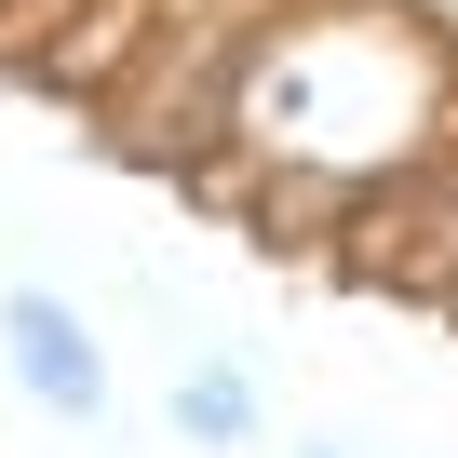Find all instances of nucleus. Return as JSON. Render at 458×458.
I'll use <instances>...</instances> for the list:
<instances>
[{"instance_id": "1", "label": "nucleus", "mask_w": 458, "mask_h": 458, "mask_svg": "<svg viewBox=\"0 0 458 458\" xmlns=\"http://www.w3.org/2000/svg\"><path fill=\"white\" fill-rule=\"evenodd\" d=\"M0 351H14V391H28L41 418H68V431L108 418V351H95V324H81L68 297L14 284V297H0Z\"/></svg>"}, {"instance_id": "2", "label": "nucleus", "mask_w": 458, "mask_h": 458, "mask_svg": "<svg viewBox=\"0 0 458 458\" xmlns=\"http://www.w3.org/2000/svg\"><path fill=\"white\" fill-rule=\"evenodd\" d=\"M162 431H175V445H202V458H243V445L270 431V404H257V377H243V364H189V377L162 391Z\"/></svg>"}, {"instance_id": "3", "label": "nucleus", "mask_w": 458, "mask_h": 458, "mask_svg": "<svg viewBox=\"0 0 458 458\" xmlns=\"http://www.w3.org/2000/svg\"><path fill=\"white\" fill-rule=\"evenodd\" d=\"M297 458H351V445H297Z\"/></svg>"}]
</instances>
